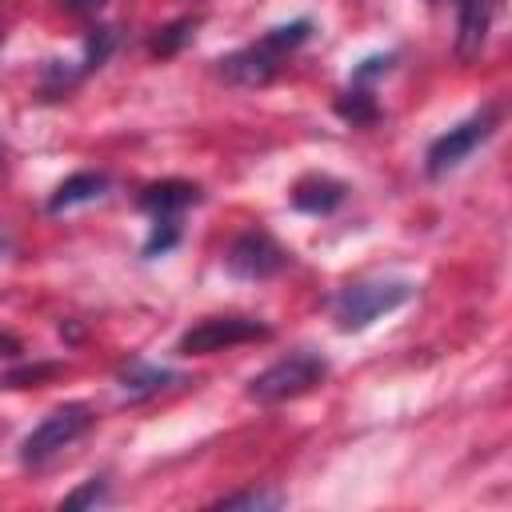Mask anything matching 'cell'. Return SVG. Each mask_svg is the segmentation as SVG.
Returning <instances> with one entry per match:
<instances>
[{
	"instance_id": "obj_1",
	"label": "cell",
	"mask_w": 512,
	"mask_h": 512,
	"mask_svg": "<svg viewBox=\"0 0 512 512\" xmlns=\"http://www.w3.org/2000/svg\"><path fill=\"white\" fill-rule=\"evenodd\" d=\"M308 36H312V20L280 24V28H272L260 44H248V48H240V52L220 56V60H216V72H220V80H228V84H236V88H264V84L276 80L280 60H284L292 48H300Z\"/></svg>"
},
{
	"instance_id": "obj_2",
	"label": "cell",
	"mask_w": 512,
	"mask_h": 512,
	"mask_svg": "<svg viewBox=\"0 0 512 512\" xmlns=\"http://www.w3.org/2000/svg\"><path fill=\"white\" fill-rule=\"evenodd\" d=\"M412 296L416 284L408 280H356L332 296V320L340 332H364L372 320L404 308Z\"/></svg>"
},
{
	"instance_id": "obj_3",
	"label": "cell",
	"mask_w": 512,
	"mask_h": 512,
	"mask_svg": "<svg viewBox=\"0 0 512 512\" xmlns=\"http://www.w3.org/2000/svg\"><path fill=\"white\" fill-rule=\"evenodd\" d=\"M324 376H328V360L312 348H300V352L268 364L264 372H256L244 392L256 404H284V400H296V396L312 392Z\"/></svg>"
},
{
	"instance_id": "obj_4",
	"label": "cell",
	"mask_w": 512,
	"mask_h": 512,
	"mask_svg": "<svg viewBox=\"0 0 512 512\" xmlns=\"http://www.w3.org/2000/svg\"><path fill=\"white\" fill-rule=\"evenodd\" d=\"M92 408L88 404H64V408H52L20 444V464L28 468H40L48 464L52 456H60L64 448H72L88 428H92Z\"/></svg>"
},
{
	"instance_id": "obj_5",
	"label": "cell",
	"mask_w": 512,
	"mask_h": 512,
	"mask_svg": "<svg viewBox=\"0 0 512 512\" xmlns=\"http://www.w3.org/2000/svg\"><path fill=\"white\" fill-rule=\"evenodd\" d=\"M496 132V108L488 104V108H480V112H472L468 120H460L456 128H448L444 136H436L432 144H428V156H424V168H428V176L436 180V176H444V172H452V168H460L488 136Z\"/></svg>"
},
{
	"instance_id": "obj_6",
	"label": "cell",
	"mask_w": 512,
	"mask_h": 512,
	"mask_svg": "<svg viewBox=\"0 0 512 512\" xmlns=\"http://www.w3.org/2000/svg\"><path fill=\"white\" fill-rule=\"evenodd\" d=\"M272 328L256 316H208L200 324H192L180 340H176V352L180 356H208V352H220V348H232V344H252V340H268Z\"/></svg>"
},
{
	"instance_id": "obj_7",
	"label": "cell",
	"mask_w": 512,
	"mask_h": 512,
	"mask_svg": "<svg viewBox=\"0 0 512 512\" xmlns=\"http://www.w3.org/2000/svg\"><path fill=\"white\" fill-rule=\"evenodd\" d=\"M288 264V252L268 236V232H240L228 252H224V268L236 276V280H268L276 276L280 268Z\"/></svg>"
},
{
	"instance_id": "obj_8",
	"label": "cell",
	"mask_w": 512,
	"mask_h": 512,
	"mask_svg": "<svg viewBox=\"0 0 512 512\" xmlns=\"http://www.w3.org/2000/svg\"><path fill=\"white\" fill-rule=\"evenodd\" d=\"M452 4H456V56L476 60L492 28L496 0H452Z\"/></svg>"
},
{
	"instance_id": "obj_9",
	"label": "cell",
	"mask_w": 512,
	"mask_h": 512,
	"mask_svg": "<svg viewBox=\"0 0 512 512\" xmlns=\"http://www.w3.org/2000/svg\"><path fill=\"white\" fill-rule=\"evenodd\" d=\"M200 200H204V192L192 180H156V184H144L140 188V200L136 204L148 216H180L184 208H192Z\"/></svg>"
},
{
	"instance_id": "obj_10",
	"label": "cell",
	"mask_w": 512,
	"mask_h": 512,
	"mask_svg": "<svg viewBox=\"0 0 512 512\" xmlns=\"http://www.w3.org/2000/svg\"><path fill=\"white\" fill-rule=\"evenodd\" d=\"M348 188L336 180V176H324V172H312L304 180L292 184V208L296 212H308V216H328L344 204Z\"/></svg>"
},
{
	"instance_id": "obj_11",
	"label": "cell",
	"mask_w": 512,
	"mask_h": 512,
	"mask_svg": "<svg viewBox=\"0 0 512 512\" xmlns=\"http://www.w3.org/2000/svg\"><path fill=\"white\" fill-rule=\"evenodd\" d=\"M104 192H108V176H104V172H72V176L60 180L56 192L48 196V212L60 216V212H68V208L96 204Z\"/></svg>"
},
{
	"instance_id": "obj_12",
	"label": "cell",
	"mask_w": 512,
	"mask_h": 512,
	"mask_svg": "<svg viewBox=\"0 0 512 512\" xmlns=\"http://www.w3.org/2000/svg\"><path fill=\"white\" fill-rule=\"evenodd\" d=\"M180 376L172 372V368H160V364H148V360H128L120 372H116V384H120V392L128 396V400H148V396H156L160 388H168V384H176Z\"/></svg>"
},
{
	"instance_id": "obj_13",
	"label": "cell",
	"mask_w": 512,
	"mask_h": 512,
	"mask_svg": "<svg viewBox=\"0 0 512 512\" xmlns=\"http://www.w3.org/2000/svg\"><path fill=\"white\" fill-rule=\"evenodd\" d=\"M332 108H336V116H340L344 124H352V128H368V124L380 120V104H376V96H372L368 88H360V84H352L348 92H340Z\"/></svg>"
},
{
	"instance_id": "obj_14",
	"label": "cell",
	"mask_w": 512,
	"mask_h": 512,
	"mask_svg": "<svg viewBox=\"0 0 512 512\" xmlns=\"http://www.w3.org/2000/svg\"><path fill=\"white\" fill-rule=\"evenodd\" d=\"M180 244V216H152V232L144 240V260H156Z\"/></svg>"
},
{
	"instance_id": "obj_15",
	"label": "cell",
	"mask_w": 512,
	"mask_h": 512,
	"mask_svg": "<svg viewBox=\"0 0 512 512\" xmlns=\"http://www.w3.org/2000/svg\"><path fill=\"white\" fill-rule=\"evenodd\" d=\"M192 32H196V20H172V24H164L156 36H152V52L156 56H176L188 40H192Z\"/></svg>"
},
{
	"instance_id": "obj_16",
	"label": "cell",
	"mask_w": 512,
	"mask_h": 512,
	"mask_svg": "<svg viewBox=\"0 0 512 512\" xmlns=\"http://www.w3.org/2000/svg\"><path fill=\"white\" fill-rule=\"evenodd\" d=\"M56 372H60V364H24V368L4 372L0 384H4V388H28V384H44V380H52Z\"/></svg>"
},
{
	"instance_id": "obj_17",
	"label": "cell",
	"mask_w": 512,
	"mask_h": 512,
	"mask_svg": "<svg viewBox=\"0 0 512 512\" xmlns=\"http://www.w3.org/2000/svg\"><path fill=\"white\" fill-rule=\"evenodd\" d=\"M392 64H396V52H376V56H368V60H360L356 68H352V84H368V80H380V76H388L392 72Z\"/></svg>"
},
{
	"instance_id": "obj_18",
	"label": "cell",
	"mask_w": 512,
	"mask_h": 512,
	"mask_svg": "<svg viewBox=\"0 0 512 512\" xmlns=\"http://www.w3.org/2000/svg\"><path fill=\"white\" fill-rule=\"evenodd\" d=\"M284 496L280 492H236V496H220L212 508H280Z\"/></svg>"
},
{
	"instance_id": "obj_19",
	"label": "cell",
	"mask_w": 512,
	"mask_h": 512,
	"mask_svg": "<svg viewBox=\"0 0 512 512\" xmlns=\"http://www.w3.org/2000/svg\"><path fill=\"white\" fill-rule=\"evenodd\" d=\"M104 500H108V480L92 476L88 484H80L76 492L64 496V508H88V504H104Z\"/></svg>"
},
{
	"instance_id": "obj_20",
	"label": "cell",
	"mask_w": 512,
	"mask_h": 512,
	"mask_svg": "<svg viewBox=\"0 0 512 512\" xmlns=\"http://www.w3.org/2000/svg\"><path fill=\"white\" fill-rule=\"evenodd\" d=\"M68 12H76V16H92V12H100L108 0H60Z\"/></svg>"
},
{
	"instance_id": "obj_21",
	"label": "cell",
	"mask_w": 512,
	"mask_h": 512,
	"mask_svg": "<svg viewBox=\"0 0 512 512\" xmlns=\"http://www.w3.org/2000/svg\"><path fill=\"white\" fill-rule=\"evenodd\" d=\"M20 352H24V348H20V340H16V336H8V332H0V356H4V360H16Z\"/></svg>"
},
{
	"instance_id": "obj_22",
	"label": "cell",
	"mask_w": 512,
	"mask_h": 512,
	"mask_svg": "<svg viewBox=\"0 0 512 512\" xmlns=\"http://www.w3.org/2000/svg\"><path fill=\"white\" fill-rule=\"evenodd\" d=\"M4 248H8V236H4V228H0V252H4Z\"/></svg>"
}]
</instances>
